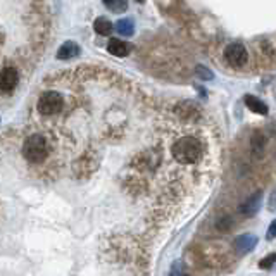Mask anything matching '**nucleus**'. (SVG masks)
<instances>
[{"instance_id": "obj_1", "label": "nucleus", "mask_w": 276, "mask_h": 276, "mask_svg": "<svg viewBox=\"0 0 276 276\" xmlns=\"http://www.w3.org/2000/svg\"><path fill=\"white\" fill-rule=\"evenodd\" d=\"M173 156L181 164H194L202 156V145H200L197 138L183 136L173 145Z\"/></svg>"}, {"instance_id": "obj_8", "label": "nucleus", "mask_w": 276, "mask_h": 276, "mask_svg": "<svg viewBox=\"0 0 276 276\" xmlns=\"http://www.w3.org/2000/svg\"><path fill=\"white\" fill-rule=\"evenodd\" d=\"M79 54V47L74 41H66V43H62L59 50H57V57H59L61 61H68V59H73V57H76Z\"/></svg>"}, {"instance_id": "obj_4", "label": "nucleus", "mask_w": 276, "mask_h": 276, "mask_svg": "<svg viewBox=\"0 0 276 276\" xmlns=\"http://www.w3.org/2000/svg\"><path fill=\"white\" fill-rule=\"evenodd\" d=\"M247 50L242 43H229L226 49H224V59L232 68H242L247 62Z\"/></svg>"}, {"instance_id": "obj_5", "label": "nucleus", "mask_w": 276, "mask_h": 276, "mask_svg": "<svg viewBox=\"0 0 276 276\" xmlns=\"http://www.w3.org/2000/svg\"><path fill=\"white\" fill-rule=\"evenodd\" d=\"M18 81H19V74H18V69L11 68H4L2 71V76H0V88H2L4 94H9L18 86Z\"/></svg>"}, {"instance_id": "obj_2", "label": "nucleus", "mask_w": 276, "mask_h": 276, "mask_svg": "<svg viewBox=\"0 0 276 276\" xmlns=\"http://www.w3.org/2000/svg\"><path fill=\"white\" fill-rule=\"evenodd\" d=\"M49 154V144L45 140L43 135L40 133H35V135H30L24 140L23 144V156L28 162L31 164H40Z\"/></svg>"}, {"instance_id": "obj_3", "label": "nucleus", "mask_w": 276, "mask_h": 276, "mask_svg": "<svg viewBox=\"0 0 276 276\" xmlns=\"http://www.w3.org/2000/svg\"><path fill=\"white\" fill-rule=\"evenodd\" d=\"M64 107V99L59 91H54V90H49V91H43L38 99V104H36V109H38L40 114L43 116H56L59 114Z\"/></svg>"}, {"instance_id": "obj_15", "label": "nucleus", "mask_w": 276, "mask_h": 276, "mask_svg": "<svg viewBox=\"0 0 276 276\" xmlns=\"http://www.w3.org/2000/svg\"><path fill=\"white\" fill-rule=\"evenodd\" d=\"M104 6L107 7L111 12H116V14H119V12H124L128 7L126 0H102Z\"/></svg>"}, {"instance_id": "obj_20", "label": "nucleus", "mask_w": 276, "mask_h": 276, "mask_svg": "<svg viewBox=\"0 0 276 276\" xmlns=\"http://www.w3.org/2000/svg\"><path fill=\"white\" fill-rule=\"evenodd\" d=\"M267 207L269 211H276V190L273 192V195L269 197V202H267Z\"/></svg>"}, {"instance_id": "obj_22", "label": "nucleus", "mask_w": 276, "mask_h": 276, "mask_svg": "<svg viewBox=\"0 0 276 276\" xmlns=\"http://www.w3.org/2000/svg\"><path fill=\"white\" fill-rule=\"evenodd\" d=\"M178 276H188V274H178Z\"/></svg>"}, {"instance_id": "obj_7", "label": "nucleus", "mask_w": 276, "mask_h": 276, "mask_svg": "<svg viewBox=\"0 0 276 276\" xmlns=\"http://www.w3.org/2000/svg\"><path fill=\"white\" fill-rule=\"evenodd\" d=\"M256 245H257V237L256 235H242V237H238L237 242H235V249L242 254L254 250V249H256Z\"/></svg>"}, {"instance_id": "obj_6", "label": "nucleus", "mask_w": 276, "mask_h": 276, "mask_svg": "<svg viewBox=\"0 0 276 276\" xmlns=\"http://www.w3.org/2000/svg\"><path fill=\"white\" fill-rule=\"evenodd\" d=\"M261 199H262V192H256L252 197H249L240 206V214L249 216V217L257 214V211L261 209Z\"/></svg>"}, {"instance_id": "obj_19", "label": "nucleus", "mask_w": 276, "mask_h": 276, "mask_svg": "<svg viewBox=\"0 0 276 276\" xmlns=\"http://www.w3.org/2000/svg\"><path fill=\"white\" fill-rule=\"evenodd\" d=\"M267 238H269V240H274V238H276V219L269 224V229H267Z\"/></svg>"}, {"instance_id": "obj_18", "label": "nucleus", "mask_w": 276, "mask_h": 276, "mask_svg": "<svg viewBox=\"0 0 276 276\" xmlns=\"http://www.w3.org/2000/svg\"><path fill=\"white\" fill-rule=\"evenodd\" d=\"M197 74L200 79H212L214 76H212V73L209 69H206L204 66H197Z\"/></svg>"}, {"instance_id": "obj_13", "label": "nucleus", "mask_w": 276, "mask_h": 276, "mask_svg": "<svg viewBox=\"0 0 276 276\" xmlns=\"http://www.w3.org/2000/svg\"><path fill=\"white\" fill-rule=\"evenodd\" d=\"M250 149H252V154L256 157L262 156V150H264V136H262V133H259V131L254 133L252 142H250Z\"/></svg>"}, {"instance_id": "obj_12", "label": "nucleus", "mask_w": 276, "mask_h": 276, "mask_svg": "<svg viewBox=\"0 0 276 276\" xmlns=\"http://www.w3.org/2000/svg\"><path fill=\"white\" fill-rule=\"evenodd\" d=\"M176 112L179 116H183V118L194 119V116L199 114V107L195 106V104H192V102H183L176 107Z\"/></svg>"}, {"instance_id": "obj_14", "label": "nucleus", "mask_w": 276, "mask_h": 276, "mask_svg": "<svg viewBox=\"0 0 276 276\" xmlns=\"http://www.w3.org/2000/svg\"><path fill=\"white\" fill-rule=\"evenodd\" d=\"M94 28H95V31H97L99 35L107 36V35H111V31H112V28H114V26H112L109 19L97 18V19H95V23H94Z\"/></svg>"}, {"instance_id": "obj_17", "label": "nucleus", "mask_w": 276, "mask_h": 276, "mask_svg": "<svg viewBox=\"0 0 276 276\" xmlns=\"http://www.w3.org/2000/svg\"><path fill=\"white\" fill-rule=\"evenodd\" d=\"M216 228L221 229V232H228V229L232 228V217H229V216H223L221 219H217Z\"/></svg>"}, {"instance_id": "obj_11", "label": "nucleus", "mask_w": 276, "mask_h": 276, "mask_svg": "<svg viewBox=\"0 0 276 276\" xmlns=\"http://www.w3.org/2000/svg\"><path fill=\"white\" fill-rule=\"evenodd\" d=\"M116 31L119 33L121 36H131L135 33V26H133V21L131 19H119L116 23Z\"/></svg>"}, {"instance_id": "obj_21", "label": "nucleus", "mask_w": 276, "mask_h": 276, "mask_svg": "<svg viewBox=\"0 0 276 276\" xmlns=\"http://www.w3.org/2000/svg\"><path fill=\"white\" fill-rule=\"evenodd\" d=\"M136 2H140V4H142V2H145V0H136Z\"/></svg>"}, {"instance_id": "obj_10", "label": "nucleus", "mask_w": 276, "mask_h": 276, "mask_svg": "<svg viewBox=\"0 0 276 276\" xmlns=\"http://www.w3.org/2000/svg\"><path fill=\"white\" fill-rule=\"evenodd\" d=\"M107 50L116 57H124L128 54V45L118 38H111L107 43Z\"/></svg>"}, {"instance_id": "obj_16", "label": "nucleus", "mask_w": 276, "mask_h": 276, "mask_svg": "<svg viewBox=\"0 0 276 276\" xmlns=\"http://www.w3.org/2000/svg\"><path fill=\"white\" fill-rule=\"evenodd\" d=\"M276 264V254H269V256L262 257L261 261H259V267L261 269H269V267H273Z\"/></svg>"}, {"instance_id": "obj_9", "label": "nucleus", "mask_w": 276, "mask_h": 276, "mask_svg": "<svg viewBox=\"0 0 276 276\" xmlns=\"http://www.w3.org/2000/svg\"><path fill=\"white\" fill-rule=\"evenodd\" d=\"M245 106L250 109L252 112H256V114H267V106L262 100H259L257 97H254V95H247L245 97Z\"/></svg>"}]
</instances>
